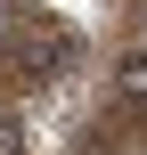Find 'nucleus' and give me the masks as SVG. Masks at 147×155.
<instances>
[{"instance_id":"obj_1","label":"nucleus","mask_w":147,"mask_h":155,"mask_svg":"<svg viewBox=\"0 0 147 155\" xmlns=\"http://www.w3.org/2000/svg\"><path fill=\"white\" fill-rule=\"evenodd\" d=\"M115 90H123L131 106H147V49H131V57L115 65Z\"/></svg>"},{"instance_id":"obj_2","label":"nucleus","mask_w":147,"mask_h":155,"mask_svg":"<svg viewBox=\"0 0 147 155\" xmlns=\"http://www.w3.org/2000/svg\"><path fill=\"white\" fill-rule=\"evenodd\" d=\"M0 155H25V123L16 114H0Z\"/></svg>"},{"instance_id":"obj_3","label":"nucleus","mask_w":147,"mask_h":155,"mask_svg":"<svg viewBox=\"0 0 147 155\" xmlns=\"http://www.w3.org/2000/svg\"><path fill=\"white\" fill-rule=\"evenodd\" d=\"M0 33H8V8H0Z\"/></svg>"}]
</instances>
